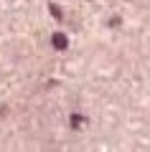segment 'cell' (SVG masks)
<instances>
[{
    "mask_svg": "<svg viewBox=\"0 0 150 152\" xmlns=\"http://www.w3.org/2000/svg\"><path fill=\"white\" fill-rule=\"evenodd\" d=\"M54 48H59V51H64L66 48V36H61V33H54Z\"/></svg>",
    "mask_w": 150,
    "mask_h": 152,
    "instance_id": "6da1fadb",
    "label": "cell"
}]
</instances>
